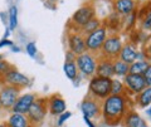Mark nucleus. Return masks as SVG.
Segmentation results:
<instances>
[{"label": "nucleus", "instance_id": "7", "mask_svg": "<svg viewBox=\"0 0 151 127\" xmlns=\"http://www.w3.org/2000/svg\"><path fill=\"white\" fill-rule=\"evenodd\" d=\"M47 115V100L44 98H37L32 105L30 110L28 111L27 117L30 123H40Z\"/></svg>", "mask_w": 151, "mask_h": 127}, {"label": "nucleus", "instance_id": "27", "mask_svg": "<svg viewBox=\"0 0 151 127\" xmlns=\"http://www.w3.org/2000/svg\"><path fill=\"white\" fill-rule=\"evenodd\" d=\"M12 68L13 65L10 63H8L6 60H0V77H4Z\"/></svg>", "mask_w": 151, "mask_h": 127}, {"label": "nucleus", "instance_id": "5", "mask_svg": "<svg viewBox=\"0 0 151 127\" xmlns=\"http://www.w3.org/2000/svg\"><path fill=\"white\" fill-rule=\"evenodd\" d=\"M122 40L120 37L112 35V37H107L105 43H103L101 52L102 55L105 57V59H115L120 55V52L122 49Z\"/></svg>", "mask_w": 151, "mask_h": 127}, {"label": "nucleus", "instance_id": "38", "mask_svg": "<svg viewBox=\"0 0 151 127\" xmlns=\"http://www.w3.org/2000/svg\"><path fill=\"white\" fill-rule=\"evenodd\" d=\"M3 110V107H1V103H0V111H1Z\"/></svg>", "mask_w": 151, "mask_h": 127}, {"label": "nucleus", "instance_id": "18", "mask_svg": "<svg viewBox=\"0 0 151 127\" xmlns=\"http://www.w3.org/2000/svg\"><path fill=\"white\" fill-rule=\"evenodd\" d=\"M125 126L126 127H147L145 120L141 117L139 113H136L135 111H129L124 117Z\"/></svg>", "mask_w": 151, "mask_h": 127}, {"label": "nucleus", "instance_id": "23", "mask_svg": "<svg viewBox=\"0 0 151 127\" xmlns=\"http://www.w3.org/2000/svg\"><path fill=\"white\" fill-rule=\"evenodd\" d=\"M129 70H130V65L126 64L125 62L122 60H116L113 62V74L117 77H125L129 74Z\"/></svg>", "mask_w": 151, "mask_h": 127}, {"label": "nucleus", "instance_id": "15", "mask_svg": "<svg viewBox=\"0 0 151 127\" xmlns=\"http://www.w3.org/2000/svg\"><path fill=\"white\" fill-rule=\"evenodd\" d=\"M120 60L125 62L126 64H132L134 62H136L139 58V52L136 49V47L134 44H126L122 47V49L120 52V55H119Z\"/></svg>", "mask_w": 151, "mask_h": 127}, {"label": "nucleus", "instance_id": "9", "mask_svg": "<svg viewBox=\"0 0 151 127\" xmlns=\"http://www.w3.org/2000/svg\"><path fill=\"white\" fill-rule=\"evenodd\" d=\"M124 84L125 87L127 88V91L132 95H139L141 91L147 87L146 86V82L142 76H137V74H127L125 76V79H124Z\"/></svg>", "mask_w": 151, "mask_h": 127}, {"label": "nucleus", "instance_id": "26", "mask_svg": "<svg viewBox=\"0 0 151 127\" xmlns=\"http://www.w3.org/2000/svg\"><path fill=\"white\" fill-rule=\"evenodd\" d=\"M100 25H101V24H100V20H98L97 18H93L92 20H89L87 24L82 28V29H83L84 33H87V34H88V33H91V32H93V30H96L97 28H100Z\"/></svg>", "mask_w": 151, "mask_h": 127}, {"label": "nucleus", "instance_id": "11", "mask_svg": "<svg viewBox=\"0 0 151 127\" xmlns=\"http://www.w3.org/2000/svg\"><path fill=\"white\" fill-rule=\"evenodd\" d=\"M35 100H37V96L34 95V93H25V95L19 96V98L15 102V105H14L13 108H12V113L27 115Z\"/></svg>", "mask_w": 151, "mask_h": 127}, {"label": "nucleus", "instance_id": "3", "mask_svg": "<svg viewBox=\"0 0 151 127\" xmlns=\"http://www.w3.org/2000/svg\"><path fill=\"white\" fill-rule=\"evenodd\" d=\"M97 59L89 52H86L81 55L76 57V64H77L78 72H81L84 77H93L97 69Z\"/></svg>", "mask_w": 151, "mask_h": 127}, {"label": "nucleus", "instance_id": "12", "mask_svg": "<svg viewBox=\"0 0 151 127\" xmlns=\"http://www.w3.org/2000/svg\"><path fill=\"white\" fill-rule=\"evenodd\" d=\"M47 101H48L47 102V105H48V111L52 115L59 116V115H62L63 112L67 111V103H65V101L58 95H53Z\"/></svg>", "mask_w": 151, "mask_h": 127}, {"label": "nucleus", "instance_id": "24", "mask_svg": "<svg viewBox=\"0 0 151 127\" xmlns=\"http://www.w3.org/2000/svg\"><path fill=\"white\" fill-rule=\"evenodd\" d=\"M18 25V8L15 5L9 9V29L14 30Z\"/></svg>", "mask_w": 151, "mask_h": 127}, {"label": "nucleus", "instance_id": "2", "mask_svg": "<svg viewBox=\"0 0 151 127\" xmlns=\"http://www.w3.org/2000/svg\"><path fill=\"white\" fill-rule=\"evenodd\" d=\"M111 81L110 78H103L98 76L91 77L89 81V93L94 98L105 100L111 95Z\"/></svg>", "mask_w": 151, "mask_h": 127}, {"label": "nucleus", "instance_id": "25", "mask_svg": "<svg viewBox=\"0 0 151 127\" xmlns=\"http://www.w3.org/2000/svg\"><path fill=\"white\" fill-rule=\"evenodd\" d=\"M125 91V84L120 79H112L111 81V95H122Z\"/></svg>", "mask_w": 151, "mask_h": 127}, {"label": "nucleus", "instance_id": "28", "mask_svg": "<svg viewBox=\"0 0 151 127\" xmlns=\"http://www.w3.org/2000/svg\"><path fill=\"white\" fill-rule=\"evenodd\" d=\"M25 50H27L28 55L32 57V58H34L35 55H37V53H38V49H37V45H35L34 42H30V43H28L27 47H25Z\"/></svg>", "mask_w": 151, "mask_h": 127}, {"label": "nucleus", "instance_id": "33", "mask_svg": "<svg viewBox=\"0 0 151 127\" xmlns=\"http://www.w3.org/2000/svg\"><path fill=\"white\" fill-rule=\"evenodd\" d=\"M83 120H84V122H86V125H87L88 127H96V126H94V125L92 123V121L89 120L88 117H84V116H83Z\"/></svg>", "mask_w": 151, "mask_h": 127}, {"label": "nucleus", "instance_id": "14", "mask_svg": "<svg viewBox=\"0 0 151 127\" xmlns=\"http://www.w3.org/2000/svg\"><path fill=\"white\" fill-rule=\"evenodd\" d=\"M68 45H69V52L73 53L76 57L86 53V44H84V38L79 34H70L68 38Z\"/></svg>", "mask_w": 151, "mask_h": 127}, {"label": "nucleus", "instance_id": "37", "mask_svg": "<svg viewBox=\"0 0 151 127\" xmlns=\"http://www.w3.org/2000/svg\"><path fill=\"white\" fill-rule=\"evenodd\" d=\"M0 60H3V55L1 54H0Z\"/></svg>", "mask_w": 151, "mask_h": 127}, {"label": "nucleus", "instance_id": "6", "mask_svg": "<svg viewBox=\"0 0 151 127\" xmlns=\"http://www.w3.org/2000/svg\"><path fill=\"white\" fill-rule=\"evenodd\" d=\"M19 96H20V89L19 88L9 86V84L3 86L0 88V103H1V107L5 108V110H12Z\"/></svg>", "mask_w": 151, "mask_h": 127}, {"label": "nucleus", "instance_id": "17", "mask_svg": "<svg viewBox=\"0 0 151 127\" xmlns=\"http://www.w3.org/2000/svg\"><path fill=\"white\" fill-rule=\"evenodd\" d=\"M96 76L112 79V77L115 76V74H113V63L110 59H102L101 62L97 63Z\"/></svg>", "mask_w": 151, "mask_h": 127}, {"label": "nucleus", "instance_id": "10", "mask_svg": "<svg viewBox=\"0 0 151 127\" xmlns=\"http://www.w3.org/2000/svg\"><path fill=\"white\" fill-rule=\"evenodd\" d=\"M94 15H96V13H94L93 6H91V5H84V6H81L77 11L73 14L72 22L77 27L83 28L89 20L93 19Z\"/></svg>", "mask_w": 151, "mask_h": 127}, {"label": "nucleus", "instance_id": "13", "mask_svg": "<svg viewBox=\"0 0 151 127\" xmlns=\"http://www.w3.org/2000/svg\"><path fill=\"white\" fill-rule=\"evenodd\" d=\"M81 111L84 117L92 118V117H97L101 112V105L93 98H86L81 103Z\"/></svg>", "mask_w": 151, "mask_h": 127}, {"label": "nucleus", "instance_id": "35", "mask_svg": "<svg viewBox=\"0 0 151 127\" xmlns=\"http://www.w3.org/2000/svg\"><path fill=\"white\" fill-rule=\"evenodd\" d=\"M146 112H147L149 116H151V106H149V108H147V111H146Z\"/></svg>", "mask_w": 151, "mask_h": 127}, {"label": "nucleus", "instance_id": "30", "mask_svg": "<svg viewBox=\"0 0 151 127\" xmlns=\"http://www.w3.org/2000/svg\"><path fill=\"white\" fill-rule=\"evenodd\" d=\"M70 116H72V113H70V112H68V111L63 112L62 115H59V118H58V122H57V125H58V126H62L64 122L69 118Z\"/></svg>", "mask_w": 151, "mask_h": 127}, {"label": "nucleus", "instance_id": "1", "mask_svg": "<svg viewBox=\"0 0 151 127\" xmlns=\"http://www.w3.org/2000/svg\"><path fill=\"white\" fill-rule=\"evenodd\" d=\"M101 112L106 122H110L111 125L119 123L129 112L127 111V97L124 95H110L103 100Z\"/></svg>", "mask_w": 151, "mask_h": 127}, {"label": "nucleus", "instance_id": "19", "mask_svg": "<svg viewBox=\"0 0 151 127\" xmlns=\"http://www.w3.org/2000/svg\"><path fill=\"white\" fill-rule=\"evenodd\" d=\"M6 127H30V122L27 115L22 113H12L5 123Z\"/></svg>", "mask_w": 151, "mask_h": 127}, {"label": "nucleus", "instance_id": "20", "mask_svg": "<svg viewBox=\"0 0 151 127\" xmlns=\"http://www.w3.org/2000/svg\"><path fill=\"white\" fill-rule=\"evenodd\" d=\"M150 65L147 60H136L132 64H130V74H137V76H144V73L146 72V69Z\"/></svg>", "mask_w": 151, "mask_h": 127}, {"label": "nucleus", "instance_id": "36", "mask_svg": "<svg viewBox=\"0 0 151 127\" xmlns=\"http://www.w3.org/2000/svg\"><path fill=\"white\" fill-rule=\"evenodd\" d=\"M0 127H6L5 123H0Z\"/></svg>", "mask_w": 151, "mask_h": 127}, {"label": "nucleus", "instance_id": "16", "mask_svg": "<svg viewBox=\"0 0 151 127\" xmlns=\"http://www.w3.org/2000/svg\"><path fill=\"white\" fill-rule=\"evenodd\" d=\"M113 6H115L116 13L127 17V15H130V14L135 13L136 3L134 0H116Z\"/></svg>", "mask_w": 151, "mask_h": 127}, {"label": "nucleus", "instance_id": "8", "mask_svg": "<svg viewBox=\"0 0 151 127\" xmlns=\"http://www.w3.org/2000/svg\"><path fill=\"white\" fill-rule=\"evenodd\" d=\"M4 82L9 86H13V87H17V88H23V87H27L28 84L30 83L29 78L27 76H24L23 73H20L19 70H17L15 68H12L9 72L3 77Z\"/></svg>", "mask_w": 151, "mask_h": 127}, {"label": "nucleus", "instance_id": "31", "mask_svg": "<svg viewBox=\"0 0 151 127\" xmlns=\"http://www.w3.org/2000/svg\"><path fill=\"white\" fill-rule=\"evenodd\" d=\"M144 79L146 82V86L147 87H151V64L147 67V69H146V72L144 73Z\"/></svg>", "mask_w": 151, "mask_h": 127}, {"label": "nucleus", "instance_id": "21", "mask_svg": "<svg viewBox=\"0 0 151 127\" xmlns=\"http://www.w3.org/2000/svg\"><path fill=\"white\" fill-rule=\"evenodd\" d=\"M63 70L67 78L69 79H76L78 76V68L74 60H65L63 65Z\"/></svg>", "mask_w": 151, "mask_h": 127}, {"label": "nucleus", "instance_id": "22", "mask_svg": "<svg viewBox=\"0 0 151 127\" xmlns=\"http://www.w3.org/2000/svg\"><path fill=\"white\" fill-rule=\"evenodd\" d=\"M137 103L140 107H149L151 106V87H146L144 91H141L137 96Z\"/></svg>", "mask_w": 151, "mask_h": 127}, {"label": "nucleus", "instance_id": "4", "mask_svg": "<svg viewBox=\"0 0 151 127\" xmlns=\"http://www.w3.org/2000/svg\"><path fill=\"white\" fill-rule=\"evenodd\" d=\"M107 38V30L106 28L100 27L96 30L88 33L84 38V44H86L87 52H97L101 50L103 43Z\"/></svg>", "mask_w": 151, "mask_h": 127}, {"label": "nucleus", "instance_id": "34", "mask_svg": "<svg viewBox=\"0 0 151 127\" xmlns=\"http://www.w3.org/2000/svg\"><path fill=\"white\" fill-rule=\"evenodd\" d=\"M12 50L14 52V53H18V52H20V48H19V47H15V45H14V47H12Z\"/></svg>", "mask_w": 151, "mask_h": 127}, {"label": "nucleus", "instance_id": "32", "mask_svg": "<svg viewBox=\"0 0 151 127\" xmlns=\"http://www.w3.org/2000/svg\"><path fill=\"white\" fill-rule=\"evenodd\" d=\"M6 45H13V42L9 40V39H3L0 42V48H3V47H6Z\"/></svg>", "mask_w": 151, "mask_h": 127}, {"label": "nucleus", "instance_id": "29", "mask_svg": "<svg viewBox=\"0 0 151 127\" xmlns=\"http://www.w3.org/2000/svg\"><path fill=\"white\" fill-rule=\"evenodd\" d=\"M142 29L151 30V9H150V10H147L145 18L142 19Z\"/></svg>", "mask_w": 151, "mask_h": 127}]
</instances>
